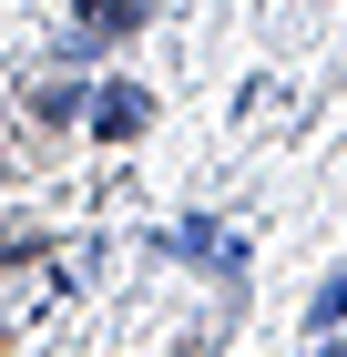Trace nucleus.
I'll use <instances>...</instances> for the list:
<instances>
[{
  "instance_id": "nucleus-4",
  "label": "nucleus",
  "mask_w": 347,
  "mask_h": 357,
  "mask_svg": "<svg viewBox=\"0 0 347 357\" xmlns=\"http://www.w3.org/2000/svg\"><path fill=\"white\" fill-rule=\"evenodd\" d=\"M337 317H347V275H337V286H317V327H337Z\"/></svg>"
},
{
  "instance_id": "nucleus-3",
  "label": "nucleus",
  "mask_w": 347,
  "mask_h": 357,
  "mask_svg": "<svg viewBox=\"0 0 347 357\" xmlns=\"http://www.w3.org/2000/svg\"><path fill=\"white\" fill-rule=\"evenodd\" d=\"M174 245H184V255H205V266H235V245H225L214 225H174Z\"/></svg>"
},
{
  "instance_id": "nucleus-1",
  "label": "nucleus",
  "mask_w": 347,
  "mask_h": 357,
  "mask_svg": "<svg viewBox=\"0 0 347 357\" xmlns=\"http://www.w3.org/2000/svg\"><path fill=\"white\" fill-rule=\"evenodd\" d=\"M92 123H103V133H112V143H133V133H143V123H154V102H143V92H133V82H112V92H103V102H92Z\"/></svg>"
},
{
  "instance_id": "nucleus-2",
  "label": "nucleus",
  "mask_w": 347,
  "mask_h": 357,
  "mask_svg": "<svg viewBox=\"0 0 347 357\" xmlns=\"http://www.w3.org/2000/svg\"><path fill=\"white\" fill-rule=\"evenodd\" d=\"M82 21L103 31V41H123V31H133V21H143V0H82Z\"/></svg>"
}]
</instances>
